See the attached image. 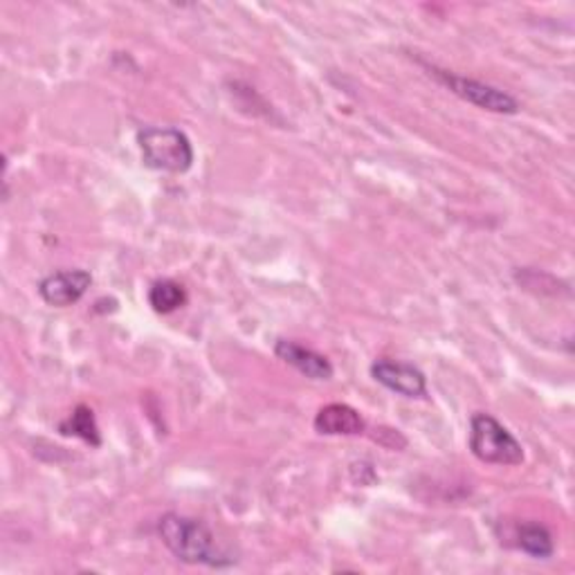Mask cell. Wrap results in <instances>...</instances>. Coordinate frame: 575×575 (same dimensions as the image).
I'll use <instances>...</instances> for the list:
<instances>
[{
  "instance_id": "6da1fadb",
  "label": "cell",
  "mask_w": 575,
  "mask_h": 575,
  "mask_svg": "<svg viewBox=\"0 0 575 575\" xmlns=\"http://www.w3.org/2000/svg\"><path fill=\"white\" fill-rule=\"evenodd\" d=\"M158 535L169 553L180 562L217 568L230 566L234 562V557H228L221 551L217 535L200 519L180 512H167L158 521Z\"/></svg>"
},
{
  "instance_id": "7a4b0ae2",
  "label": "cell",
  "mask_w": 575,
  "mask_h": 575,
  "mask_svg": "<svg viewBox=\"0 0 575 575\" xmlns=\"http://www.w3.org/2000/svg\"><path fill=\"white\" fill-rule=\"evenodd\" d=\"M142 161L148 169L185 174L193 165L191 140L174 126H148L137 133Z\"/></svg>"
},
{
  "instance_id": "3957f363",
  "label": "cell",
  "mask_w": 575,
  "mask_h": 575,
  "mask_svg": "<svg viewBox=\"0 0 575 575\" xmlns=\"http://www.w3.org/2000/svg\"><path fill=\"white\" fill-rule=\"evenodd\" d=\"M469 452L490 465L524 463V447L490 413H475L469 421Z\"/></svg>"
},
{
  "instance_id": "277c9868",
  "label": "cell",
  "mask_w": 575,
  "mask_h": 575,
  "mask_svg": "<svg viewBox=\"0 0 575 575\" xmlns=\"http://www.w3.org/2000/svg\"><path fill=\"white\" fill-rule=\"evenodd\" d=\"M423 66L450 92H454L456 97H461L467 103H473V107H479L484 111L499 113V115H515V113H519L517 99L512 95H508L506 90H501V88H495L490 84L469 79V77H461V75L450 73V70H441L436 66H428V64H423Z\"/></svg>"
},
{
  "instance_id": "5b68a950",
  "label": "cell",
  "mask_w": 575,
  "mask_h": 575,
  "mask_svg": "<svg viewBox=\"0 0 575 575\" xmlns=\"http://www.w3.org/2000/svg\"><path fill=\"white\" fill-rule=\"evenodd\" d=\"M372 378L402 398H428V378L413 364L387 357L376 360L372 364Z\"/></svg>"
},
{
  "instance_id": "8992f818",
  "label": "cell",
  "mask_w": 575,
  "mask_h": 575,
  "mask_svg": "<svg viewBox=\"0 0 575 575\" xmlns=\"http://www.w3.org/2000/svg\"><path fill=\"white\" fill-rule=\"evenodd\" d=\"M92 275L88 270H59L52 273L38 284V295L47 306L66 308L77 303L90 288Z\"/></svg>"
},
{
  "instance_id": "52a82bcc",
  "label": "cell",
  "mask_w": 575,
  "mask_h": 575,
  "mask_svg": "<svg viewBox=\"0 0 575 575\" xmlns=\"http://www.w3.org/2000/svg\"><path fill=\"white\" fill-rule=\"evenodd\" d=\"M275 355L281 362H286L288 367L297 369L301 376H306L310 380H331L335 374L329 357H324L322 353L312 351V349H306L292 340H277Z\"/></svg>"
},
{
  "instance_id": "ba28073f",
  "label": "cell",
  "mask_w": 575,
  "mask_h": 575,
  "mask_svg": "<svg viewBox=\"0 0 575 575\" xmlns=\"http://www.w3.org/2000/svg\"><path fill=\"white\" fill-rule=\"evenodd\" d=\"M316 432L324 436H357L367 432V421L362 413L346 402L324 405L316 416Z\"/></svg>"
},
{
  "instance_id": "9c48e42d",
  "label": "cell",
  "mask_w": 575,
  "mask_h": 575,
  "mask_svg": "<svg viewBox=\"0 0 575 575\" xmlns=\"http://www.w3.org/2000/svg\"><path fill=\"white\" fill-rule=\"evenodd\" d=\"M517 546H519V551H524L527 555L538 557V560H549L555 553L551 531L544 524H538V521H527V524H519Z\"/></svg>"
},
{
  "instance_id": "30bf717a",
  "label": "cell",
  "mask_w": 575,
  "mask_h": 575,
  "mask_svg": "<svg viewBox=\"0 0 575 575\" xmlns=\"http://www.w3.org/2000/svg\"><path fill=\"white\" fill-rule=\"evenodd\" d=\"M187 303V290L183 284L174 279H158L153 281L148 288V306L161 312V316H169Z\"/></svg>"
},
{
  "instance_id": "8fae6325",
  "label": "cell",
  "mask_w": 575,
  "mask_h": 575,
  "mask_svg": "<svg viewBox=\"0 0 575 575\" xmlns=\"http://www.w3.org/2000/svg\"><path fill=\"white\" fill-rule=\"evenodd\" d=\"M59 432L64 436H77L95 447L101 445V434H99V428H97V418H95V411L88 407V405H79L66 421L59 425Z\"/></svg>"
},
{
  "instance_id": "7c38bea8",
  "label": "cell",
  "mask_w": 575,
  "mask_h": 575,
  "mask_svg": "<svg viewBox=\"0 0 575 575\" xmlns=\"http://www.w3.org/2000/svg\"><path fill=\"white\" fill-rule=\"evenodd\" d=\"M378 434L374 436L380 445H385V447H389V450H402V447H407V439L398 432V430H387V428H380V430H376Z\"/></svg>"
}]
</instances>
